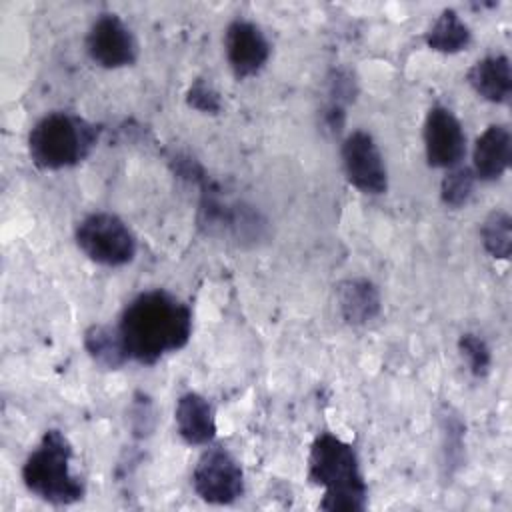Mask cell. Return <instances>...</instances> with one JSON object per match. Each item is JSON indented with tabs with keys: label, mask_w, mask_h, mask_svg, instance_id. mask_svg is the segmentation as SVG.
Instances as JSON below:
<instances>
[{
	"label": "cell",
	"mask_w": 512,
	"mask_h": 512,
	"mask_svg": "<svg viewBox=\"0 0 512 512\" xmlns=\"http://www.w3.org/2000/svg\"><path fill=\"white\" fill-rule=\"evenodd\" d=\"M118 330L130 360L154 366L192 338V308L176 294L154 288L134 296L122 310Z\"/></svg>",
	"instance_id": "obj_1"
},
{
	"label": "cell",
	"mask_w": 512,
	"mask_h": 512,
	"mask_svg": "<svg viewBox=\"0 0 512 512\" xmlns=\"http://www.w3.org/2000/svg\"><path fill=\"white\" fill-rule=\"evenodd\" d=\"M308 480L324 488L320 502L328 512H362L368 486L354 446L332 432H320L308 452Z\"/></svg>",
	"instance_id": "obj_2"
},
{
	"label": "cell",
	"mask_w": 512,
	"mask_h": 512,
	"mask_svg": "<svg viewBox=\"0 0 512 512\" xmlns=\"http://www.w3.org/2000/svg\"><path fill=\"white\" fill-rule=\"evenodd\" d=\"M102 128L74 112H48L28 134V154L36 168L56 172L84 162L98 144Z\"/></svg>",
	"instance_id": "obj_3"
},
{
	"label": "cell",
	"mask_w": 512,
	"mask_h": 512,
	"mask_svg": "<svg viewBox=\"0 0 512 512\" xmlns=\"http://www.w3.org/2000/svg\"><path fill=\"white\" fill-rule=\"evenodd\" d=\"M74 448L66 434L50 428L22 464V482L30 494L54 504L70 506L84 498L86 484L70 468Z\"/></svg>",
	"instance_id": "obj_4"
},
{
	"label": "cell",
	"mask_w": 512,
	"mask_h": 512,
	"mask_svg": "<svg viewBox=\"0 0 512 512\" xmlns=\"http://www.w3.org/2000/svg\"><path fill=\"white\" fill-rule=\"evenodd\" d=\"M74 240L88 260L108 268L130 264L138 252L132 228L118 214L104 210L86 214L74 228Z\"/></svg>",
	"instance_id": "obj_5"
},
{
	"label": "cell",
	"mask_w": 512,
	"mask_h": 512,
	"mask_svg": "<svg viewBox=\"0 0 512 512\" xmlns=\"http://www.w3.org/2000/svg\"><path fill=\"white\" fill-rule=\"evenodd\" d=\"M192 488L206 504H232L244 494V470L228 448L208 444L192 470Z\"/></svg>",
	"instance_id": "obj_6"
},
{
	"label": "cell",
	"mask_w": 512,
	"mask_h": 512,
	"mask_svg": "<svg viewBox=\"0 0 512 512\" xmlns=\"http://www.w3.org/2000/svg\"><path fill=\"white\" fill-rule=\"evenodd\" d=\"M86 54L106 70H118L136 64L140 46L132 28L116 12H100L86 32Z\"/></svg>",
	"instance_id": "obj_7"
},
{
	"label": "cell",
	"mask_w": 512,
	"mask_h": 512,
	"mask_svg": "<svg viewBox=\"0 0 512 512\" xmlns=\"http://www.w3.org/2000/svg\"><path fill=\"white\" fill-rule=\"evenodd\" d=\"M340 158L346 180L362 194L380 196L388 190V168L384 156L366 130L350 132L340 144Z\"/></svg>",
	"instance_id": "obj_8"
},
{
	"label": "cell",
	"mask_w": 512,
	"mask_h": 512,
	"mask_svg": "<svg viewBox=\"0 0 512 512\" xmlns=\"http://www.w3.org/2000/svg\"><path fill=\"white\" fill-rule=\"evenodd\" d=\"M422 140L426 162L432 168L450 170L460 166L466 156V132L462 122L450 108L442 104H434L426 112Z\"/></svg>",
	"instance_id": "obj_9"
},
{
	"label": "cell",
	"mask_w": 512,
	"mask_h": 512,
	"mask_svg": "<svg viewBox=\"0 0 512 512\" xmlns=\"http://www.w3.org/2000/svg\"><path fill=\"white\" fill-rule=\"evenodd\" d=\"M224 54L234 78L246 80L266 66L272 44L256 22L236 18L224 30Z\"/></svg>",
	"instance_id": "obj_10"
},
{
	"label": "cell",
	"mask_w": 512,
	"mask_h": 512,
	"mask_svg": "<svg viewBox=\"0 0 512 512\" xmlns=\"http://www.w3.org/2000/svg\"><path fill=\"white\" fill-rule=\"evenodd\" d=\"M512 162V134L504 124H490L474 142L472 172L476 180H500Z\"/></svg>",
	"instance_id": "obj_11"
},
{
	"label": "cell",
	"mask_w": 512,
	"mask_h": 512,
	"mask_svg": "<svg viewBox=\"0 0 512 512\" xmlns=\"http://www.w3.org/2000/svg\"><path fill=\"white\" fill-rule=\"evenodd\" d=\"M178 436L188 446H208L216 438V418L212 404L198 392H186L174 408Z\"/></svg>",
	"instance_id": "obj_12"
},
{
	"label": "cell",
	"mask_w": 512,
	"mask_h": 512,
	"mask_svg": "<svg viewBox=\"0 0 512 512\" xmlns=\"http://www.w3.org/2000/svg\"><path fill=\"white\" fill-rule=\"evenodd\" d=\"M468 86L486 102L508 104L512 96V68L506 54L480 58L466 72Z\"/></svg>",
	"instance_id": "obj_13"
},
{
	"label": "cell",
	"mask_w": 512,
	"mask_h": 512,
	"mask_svg": "<svg viewBox=\"0 0 512 512\" xmlns=\"http://www.w3.org/2000/svg\"><path fill=\"white\" fill-rule=\"evenodd\" d=\"M340 316L350 326H364L382 312L380 290L368 278H348L336 286Z\"/></svg>",
	"instance_id": "obj_14"
},
{
	"label": "cell",
	"mask_w": 512,
	"mask_h": 512,
	"mask_svg": "<svg viewBox=\"0 0 512 512\" xmlns=\"http://www.w3.org/2000/svg\"><path fill=\"white\" fill-rule=\"evenodd\" d=\"M82 346L90 356V360L102 370H120L126 362H130V356L118 326H110V324L88 326L82 336Z\"/></svg>",
	"instance_id": "obj_15"
},
{
	"label": "cell",
	"mask_w": 512,
	"mask_h": 512,
	"mask_svg": "<svg viewBox=\"0 0 512 512\" xmlns=\"http://www.w3.org/2000/svg\"><path fill=\"white\" fill-rule=\"evenodd\" d=\"M424 42L434 52L458 54L470 46L472 32L454 8H444L426 30Z\"/></svg>",
	"instance_id": "obj_16"
},
{
	"label": "cell",
	"mask_w": 512,
	"mask_h": 512,
	"mask_svg": "<svg viewBox=\"0 0 512 512\" xmlns=\"http://www.w3.org/2000/svg\"><path fill=\"white\" fill-rule=\"evenodd\" d=\"M480 240L484 250L498 260H508L512 252V218L506 210H492L482 226Z\"/></svg>",
	"instance_id": "obj_17"
},
{
	"label": "cell",
	"mask_w": 512,
	"mask_h": 512,
	"mask_svg": "<svg viewBox=\"0 0 512 512\" xmlns=\"http://www.w3.org/2000/svg\"><path fill=\"white\" fill-rule=\"evenodd\" d=\"M476 186V176L470 166H454L450 168L442 182H440V200L444 206L458 210L468 204V200L474 194Z\"/></svg>",
	"instance_id": "obj_18"
},
{
	"label": "cell",
	"mask_w": 512,
	"mask_h": 512,
	"mask_svg": "<svg viewBox=\"0 0 512 512\" xmlns=\"http://www.w3.org/2000/svg\"><path fill=\"white\" fill-rule=\"evenodd\" d=\"M440 430H442V452H444V468L448 476L460 466L462 450H464V422L452 408H444L440 412Z\"/></svg>",
	"instance_id": "obj_19"
},
{
	"label": "cell",
	"mask_w": 512,
	"mask_h": 512,
	"mask_svg": "<svg viewBox=\"0 0 512 512\" xmlns=\"http://www.w3.org/2000/svg\"><path fill=\"white\" fill-rule=\"evenodd\" d=\"M458 352L466 360L468 372L474 378H486L490 368H492V350L488 342L474 334V332H464L458 338Z\"/></svg>",
	"instance_id": "obj_20"
},
{
	"label": "cell",
	"mask_w": 512,
	"mask_h": 512,
	"mask_svg": "<svg viewBox=\"0 0 512 512\" xmlns=\"http://www.w3.org/2000/svg\"><path fill=\"white\" fill-rule=\"evenodd\" d=\"M186 106L200 114L216 116L222 112V98L206 78H196L186 90Z\"/></svg>",
	"instance_id": "obj_21"
},
{
	"label": "cell",
	"mask_w": 512,
	"mask_h": 512,
	"mask_svg": "<svg viewBox=\"0 0 512 512\" xmlns=\"http://www.w3.org/2000/svg\"><path fill=\"white\" fill-rule=\"evenodd\" d=\"M358 94V86H356V80L352 76L350 70H334L328 78V104H336V106H342L346 108L350 102H354Z\"/></svg>",
	"instance_id": "obj_22"
},
{
	"label": "cell",
	"mask_w": 512,
	"mask_h": 512,
	"mask_svg": "<svg viewBox=\"0 0 512 512\" xmlns=\"http://www.w3.org/2000/svg\"><path fill=\"white\" fill-rule=\"evenodd\" d=\"M154 410H152V402L146 396H136L130 408V426H132V434L138 438H144L152 432L154 428Z\"/></svg>",
	"instance_id": "obj_23"
}]
</instances>
